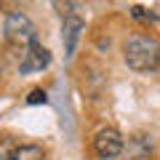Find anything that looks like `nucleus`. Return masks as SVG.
Returning a JSON list of instances; mask_svg holds the SVG:
<instances>
[{"instance_id":"6","label":"nucleus","mask_w":160,"mask_h":160,"mask_svg":"<svg viewBox=\"0 0 160 160\" xmlns=\"http://www.w3.org/2000/svg\"><path fill=\"white\" fill-rule=\"evenodd\" d=\"M11 160H43V149L38 144H22V147H13Z\"/></svg>"},{"instance_id":"1","label":"nucleus","mask_w":160,"mask_h":160,"mask_svg":"<svg viewBox=\"0 0 160 160\" xmlns=\"http://www.w3.org/2000/svg\"><path fill=\"white\" fill-rule=\"evenodd\" d=\"M123 59L136 72H152L160 64V40L144 32L128 35L126 46H123Z\"/></svg>"},{"instance_id":"2","label":"nucleus","mask_w":160,"mask_h":160,"mask_svg":"<svg viewBox=\"0 0 160 160\" xmlns=\"http://www.w3.org/2000/svg\"><path fill=\"white\" fill-rule=\"evenodd\" d=\"M3 35H6L8 43L13 46H29L35 40V24L27 13L22 11H13L6 16V24H3Z\"/></svg>"},{"instance_id":"9","label":"nucleus","mask_w":160,"mask_h":160,"mask_svg":"<svg viewBox=\"0 0 160 160\" xmlns=\"http://www.w3.org/2000/svg\"><path fill=\"white\" fill-rule=\"evenodd\" d=\"M0 75H3V69H0Z\"/></svg>"},{"instance_id":"3","label":"nucleus","mask_w":160,"mask_h":160,"mask_svg":"<svg viewBox=\"0 0 160 160\" xmlns=\"http://www.w3.org/2000/svg\"><path fill=\"white\" fill-rule=\"evenodd\" d=\"M123 147H126V142H123L120 131H115V128H102V131L93 136V152L102 160L118 158V155L123 152Z\"/></svg>"},{"instance_id":"4","label":"nucleus","mask_w":160,"mask_h":160,"mask_svg":"<svg viewBox=\"0 0 160 160\" xmlns=\"http://www.w3.org/2000/svg\"><path fill=\"white\" fill-rule=\"evenodd\" d=\"M51 64V53L48 48H43L40 43H29L22 53V62H19V72L22 75H32V72H43V69Z\"/></svg>"},{"instance_id":"5","label":"nucleus","mask_w":160,"mask_h":160,"mask_svg":"<svg viewBox=\"0 0 160 160\" xmlns=\"http://www.w3.org/2000/svg\"><path fill=\"white\" fill-rule=\"evenodd\" d=\"M86 29V22L78 16V13H67L64 16V27H62V40H64V53L72 56L75 48H78V40Z\"/></svg>"},{"instance_id":"7","label":"nucleus","mask_w":160,"mask_h":160,"mask_svg":"<svg viewBox=\"0 0 160 160\" xmlns=\"http://www.w3.org/2000/svg\"><path fill=\"white\" fill-rule=\"evenodd\" d=\"M11 152H13V144L8 139H0V160H11Z\"/></svg>"},{"instance_id":"8","label":"nucleus","mask_w":160,"mask_h":160,"mask_svg":"<svg viewBox=\"0 0 160 160\" xmlns=\"http://www.w3.org/2000/svg\"><path fill=\"white\" fill-rule=\"evenodd\" d=\"M27 102H29V104H46V102H48V96H46V91H32Z\"/></svg>"}]
</instances>
